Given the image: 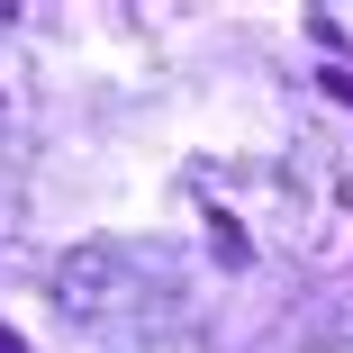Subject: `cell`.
I'll return each mask as SVG.
<instances>
[{
	"label": "cell",
	"mask_w": 353,
	"mask_h": 353,
	"mask_svg": "<svg viewBox=\"0 0 353 353\" xmlns=\"http://www.w3.org/2000/svg\"><path fill=\"white\" fill-rule=\"evenodd\" d=\"M54 290H63L73 317H118V308H136V263L118 245H82V254H63Z\"/></svg>",
	"instance_id": "6da1fadb"
},
{
	"label": "cell",
	"mask_w": 353,
	"mask_h": 353,
	"mask_svg": "<svg viewBox=\"0 0 353 353\" xmlns=\"http://www.w3.org/2000/svg\"><path fill=\"white\" fill-rule=\"evenodd\" d=\"M0 353H28V344H19V335H10V326H0Z\"/></svg>",
	"instance_id": "3957f363"
},
{
	"label": "cell",
	"mask_w": 353,
	"mask_h": 353,
	"mask_svg": "<svg viewBox=\"0 0 353 353\" xmlns=\"http://www.w3.org/2000/svg\"><path fill=\"white\" fill-rule=\"evenodd\" d=\"M317 91H326V100H344V109H353V73H344V63H326V73H317Z\"/></svg>",
	"instance_id": "7a4b0ae2"
}]
</instances>
